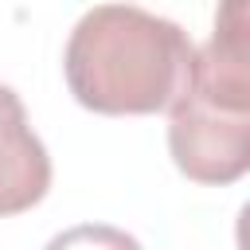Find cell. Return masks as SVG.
I'll return each mask as SVG.
<instances>
[{"instance_id": "obj_1", "label": "cell", "mask_w": 250, "mask_h": 250, "mask_svg": "<svg viewBox=\"0 0 250 250\" xmlns=\"http://www.w3.org/2000/svg\"><path fill=\"white\" fill-rule=\"evenodd\" d=\"M188 31L137 4L90 8L62 51V74L78 105L105 117L168 109L191 82Z\"/></svg>"}, {"instance_id": "obj_2", "label": "cell", "mask_w": 250, "mask_h": 250, "mask_svg": "<svg viewBox=\"0 0 250 250\" xmlns=\"http://www.w3.org/2000/svg\"><path fill=\"white\" fill-rule=\"evenodd\" d=\"M168 152L195 184H234L250 172V109H230L188 86L168 105Z\"/></svg>"}, {"instance_id": "obj_3", "label": "cell", "mask_w": 250, "mask_h": 250, "mask_svg": "<svg viewBox=\"0 0 250 250\" xmlns=\"http://www.w3.org/2000/svg\"><path fill=\"white\" fill-rule=\"evenodd\" d=\"M188 86L219 105L250 109V0H219L211 39L195 51Z\"/></svg>"}, {"instance_id": "obj_4", "label": "cell", "mask_w": 250, "mask_h": 250, "mask_svg": "<svg viewBox=\"0 0 250 250\" xmlns=\"http://www.w3.org/2000/svg\"><path fill=\"white\" fill-rule=\"evenodd\" d=\"M51 188V156L31 133L23 102L0 82V215L31 211Z\"/></svg>"}, {"instance_id": "obj_5", "label": "cell", "mask_w": 250, "mask_h": 250, "mask_svg": "<svg viewBox=\"0 0 250 250\" xmlns=\"http://www.w3.org/2000/svg\"><path fill=\"white\" fill-rule=\"evenodd\" d=\"M234 234H238V246H246V250H250V203L238 211V230H234Z\"/></svg>"}]
</instances>
